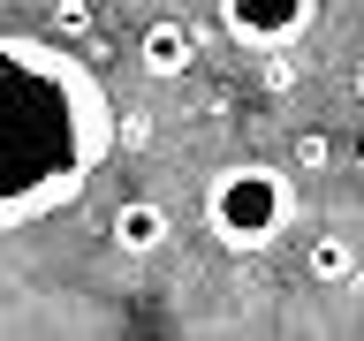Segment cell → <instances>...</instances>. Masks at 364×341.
I'll list each match as a JSON object with an SVG mask.
<instances>
[{
  "instance_id": "obj_7",
  "label": "cell",
  "mask_w": 364,
  "mask_h": 341,
  "mask_svg": "<svg viewBox=\"0 0 364 341\" xmlns=\"http://www.w3.org/2000/svg\"><path fill=\"white\" fill-rule=\"evenodd\" d=\"M91 31V0H53V38H84Z\"/></svg>"
},
{
  "instance_id": "obj_2",
  "label": "cell",
  "mask_w": 364,
  "mask_h": 341,
  "mask_svg": "<svg viewBox=\"0 0 364 341\" xmlns=\"http://www.w3.org/2000/svg\"><path fill=\"white\" fill-rule=\"evenodd\" d=\"M205 227L228 250H273L296 227V182L281 167H220L205 182Z\"/></svg>"
},
{
  "instance_id": "obj_9",
  "label": "cell",
  "mask_w": 364,
  "mask_h": 341,
  "mask_svg": "<svg viewBox=\"0 0 364 341\" xmlns=\"http://www.w3.org/2000/svg\"><path fill=\"white\" fill-rule=\"evenodd\" d=\"M357 167H364V129H357Z\"/></svg>"
},
{
  "instance_id": "obj_5",
  "label": "cell",
  "mask_w": 364,
  "mask_h": 341,
  "mask_svg": "<svg viewBox=\"0 0 364 341\" xmlns=\"http://www.w3.org/2000/svg\"><path fill=\"white\" fill-rule=\"evenodd\" d=\"M357 243L341 235V227H311V243H304V281L311 288H349L357 281Z\"/></svg>"
},
{
  "instance_id": "obj_6",
  "label": "cell",
  "mask_w": 364,
  "mask_h": 341,
  "mask_svg": "<svg viewBox=\"0 0 364 341\" xmlns=\"http://www.w3.org/2000/svg\"><path fill=\"white\" fill-rule=\"evenodd\" d=\"M114 250H122V258H152L159 243H167V205H152V197H129L122 205V212H114Z\"/></svg>"
},
{
  "instance_id": "obj_1",
  "label": "cell",
  "mask_w": 364,
  "mask_h": 341,
  "mask_svg": "<svg viewBox=\"0 0 364 341\" xmlns=\"http://www.w3.org/2000/svg\"><path fill=\"white\" fill-rule=\"evenodd\" d=\"M107 152V84L53 38H0V235L76 205Z\"/></svg>"
},
{
  "instance_id": "obj_3",
  "label": "cell",
  "mask_w": 364,
  "mask_h": 341,
  "mask_svg": "<svg viewBox=\"0 0 364 341\" xmlns=\"http://www.w3.org/2000/svg\"><path fill=\"white\" fill-rule=\"evenodd\" d=\"M311 23H318V0H220V31L235 45H258V53L296 45Z\"/></svg>"
},
{
  "instance_id": "obj_8",
  "label": "cell",
  "mask_w": 364,
  "mask_h": 341,
  "mask_svg": "<svg viewBox=\"0 0 364 341\" xmlns=\"http://www.w3.org/2000/svg\"><path fill=\"white\" fill-rule=\"evenodd\" d=\"M326 159H334V136H326V129H304V136H296V167H326Z\"/></svg>"
},
{
  "instance_id": "obj_4",
  "label": "cell",
  "mask_w": 364,
  "mask_h": 341,
  "mask_svg": "<svg viewBox=\"0 0 364 341\" xmlns=\"http://www.w3.org/2000/svg\"><path fill=\"white\" fill-rule=\"evenodd\" d=\"M136 61H144V76H159V84H167V76H190V61H198V31H190V23H152V31H144V38H136Z\"/></svg>"
}]
</instances>
